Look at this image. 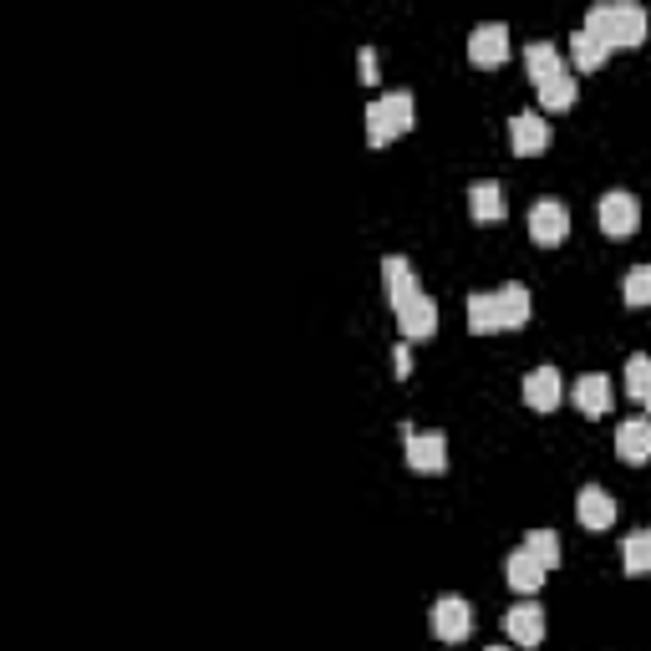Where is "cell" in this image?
Segmentation results:
<instances>
[{"mask_svg": "<svg viewBox=\"0 0 651 651\" xmlns=\"http://www.w3.org/2000/svg\"><path fill=\"white\" fill-rule=\"evenodd\" d=\"M377 72H382V62H377V52H372V46H361V52H357V77L367 82V87H377Z\"/></svg>", "mask_w": 651, "mask_h": 651, "instance_id": "27", "label": "cell"}, {"mask_svg": "<svg viewBox=\"0 0 651 651\" xmlns=\"http://www.w3.org/2000/svg\"><path fill=\"white\" fill-rule=\"evenodd\" d=\"M392 361H398V377H402V382H408V377H412V357H408V341L398 346V357H392Z\"/></svg>", "mask_w": 651, "mask_h": 651, "instance_id": "28", "label": "cell"}, {"mask_svg": "<svg viewBox=\"0 0 651 651\" xmlns=\"http://www.w3.org/2000/svg\"><path fill=\"white\" fill-rule=\"evenodd\" d=\"M571 398H575V408H581V417H606V412H611V382L600 372H585Z\"/></svg>", "mask_w": 651, "mask_h": 651, "instance_id": "18", "label": "cell"}, {"mask_svg": "<svg viewBox=\"0 0 651 651\" xmlns=\"http://www.w3.org/2000/svg\"><path fill=\"white\" fill-rule=\"evenodd\" d=\"M468 631H474V606H468L464 596L433 600V637L453 647V641H468Z\"/></svg>", "mask_w": 651, "mask_h": 651, "instance_id": "7", "label": "cell"}, {"mask_svg": "<svg viewBox=\"0 0 651 651\" xmlns=\"http://www.w3.org/2000/svg\"><path fill=\"white\" fill-rule=\"evenodd\" d=\"M606 56H611V46H606V41H596V36H590V31H585V26L571 36V62H575V67H581V72H596L600 62H606Z\"/></svg>", "mask_w": 651, "mask_h": 651, "instance_id": "21", "label": "cell"}, {"mask_svg": "<svg viewBox=\"0 0 651 651\" xmlns=\"http://www.w3.org/2000/svg\"><path fill=\"white\" fill-rule=\"evenodd\" d=\"M560 398H565V382H560L555 367H534V372L524 377V402H530V412H555Z\"/></svg>", "mask_w": 651, "mask_h": 651, "instance_id": "12", "label": "cell"}, {"mask_svg": "<svg viewBox=\"0 0 651 651\" xmlns=\"http://www.w3.org/2000/svg\"><path fill=\"white\" fill-rule=\"evenodd\" d=\"M585 31L596 41H606V46H641L647 41V11L641 6H631V0H616V6H590L585 11Z\"/></svg>", "mask_w": 651, "mask_h": 651, "instance_id": "1", "label": "cell"}, {"mask_svg": "<svg viewBox=\"0 0 651 651\" xmlns=\"http://www.w3.org/2000/svg\"><path fill=\"white\" fill-rule=\"evenodd\" d=\"M398 332H402V341H427V336L438 332V301L412 295L408 306H398Z\"/></svg>", "mask_w": 651, "mask_h": 651, "instance_id": "11", "label": "cell"}, {"mask_svg": "<svg viewBox=\"0 0 651 651\" xmlns=\"http://www.w3.org/2000/svg\"><path fill=\"white\" fill-rule=\"evenodd\" d=\"M524 72H530L534 87H545V82L565 77V56H560L555 41H534L530 52H524Z\"/></svg>", "mask_w": 651, "mask_h": 651, "instance_id": "17", "label": "cell"}, {"mask_svg": "<svg viewBox=\"0 0 651 651\" xmlns=\"http://www.w3.org/2000/svg\"><path fill=\"white\" fill-rule=\"evenodd\" d=\"M616 453L621 464H651V417H626L616 427Z\"/></svg>", "mask_w": 651, "mask_h": 651, "instance_id": "13", "label": "cell"}, {"mask_svg": "<svg viewBox=\"0 0 651 651\" xmlns=\"http://www.w3.org/2000/svg\"><path fill=\"white\" fill-rule=\"evenodd\" d=\"M647 417H651V392H647Z\"/></svg>", "mask_w": 651, "mask_h": 651, "instance_id": "29", "label": "cell"}, {"mask_svg": "<svg viewBox=\"0 0 651 651\" xmlns=\"http://www.w3.org/2000/svg\"><path fill=\"white\" fill-rule=\"evenodd\" d=\"M382 285H387V301H392V311L408 306L412 295H423V291H417V270H412L402 254H387V260H382Z\"/></svg>", "mask_w": 651, "mask_h": 651, "instance_id": "15", "label": "cell"}, {"mask_svg": "<svg viewBox=\"0 0 651 651\" xmlns=\"http://www.w3.org/2000/svg\"><path fill=\"white\" fill-rule=\"evenodd\" d=\"M468 214H474L479 225H499V219L509 214L504 184H493V178H479V184H468Z\"/></svg>", "mask_w": 651, "mask_h": 651, "instance_id": "14", "label": "cell"}, {"mask_svg": "<svg viewBox=\"0 0 651 651\" xmlns=\"http://www.w3.org/2000/svg\"><path fill=\"white\" fill-rule=\"evenodd\" d=\"M468 332L474 336H493L499 326V295H468Z\"/></svg>", "mask_w": 651, "mask_h": 651, "instance_id": "20", "label": "cell"}, {"mask_svg": "<svg viewBox=\"0 0 651 651\" xmlns=\"http://www.w3.org/2000/svg\"><path fill=\"white\" fill-rule=\"evenodd\" d=\"M524 550H530V560H534V565H540V571H555V565H560V540H555V534H550V530H530V540H524Z\"/></svg>", "mask_w": 651, "mask_h": 651, "instance_id": "25", "label": "cell"}, {"mask_svg": "<svg viewBox=\"0 0 651 651\" xmlns=\"http://www.w3.org/2000/svg\"><path fill=\"white\" fill-rule=\"evenodd\" d=\"M468 62L474 67H504L509 62V26L504 21H479L468 31Z\"/></svg>", "mask_w": 651, "mask_h": 651, "instance_id": "4", "label": "cell"}, {"mask_svg": "<svg viewBox=\"0 0 651 651\" xmlns=\"http://www.w3.org/2000/svg\"><path fill=\"white\" fill-rule=\"evenodd\" d=\"M575 519H581L590 534L611 530V524H616V499H611V489H600V484H585L581 499H575Z\"/></svg>", "mask_w": 651, "mask_h": 651, "instance_id": "10", "label": "cell"}, {"mask_svg": "<svg viewBox=\"0 0 651 651\" xmlns=\"http://www.w3.org/2000/svg\"><path fill=\"white\" fill-rule=\"evenodd\" d=\"M504 581L514 585L519 596H534V590H540V585H545V571H540V565H534V560H530V550L519 545L514 555L504 560Z\"/></svg>", "mask_w": 651, "mask_h": 651, "instance_id": "19", "label": "cell"}, {"mask_svg": "<svg viewBox=\"0 0 651 651\" xmlns=\"http://www.w3.org/2000/svg\"><path fill=\"white\" fill-rule=\"evenodd\" d=\"M647 392H651V357L637 351V357H626V398L647 402Z\"/></svg>", "mask_w": 651, "mask_h": 651, "instance_id": "26", "label": "cell"}, {"mask_svg": "<svg viewBox=\"0 0 651 651\" xmlns=\"http://www.w3.org/2000/svg\"><path fill=\"white\" fill-rule=\"evenodd\" d=\"M575 97H581V87H575L571 72L540 87V107H545V112H565V107H575Z\"/></svg>", "mask_w": 651, "mask_h": 651, "instance_id": "23", "label": "cell"}, {"mask_svg": "<svg viewBox=\"0 0 651 651\" xmlns=\"http://www.w3.org/2000/svg\"><path fill=\"white\" fill-rule=\"evenodd\" d=\"M647 534H651V530H647Z\"/></svg>", "mask_w": 651, "mask_h": 651, "instance_id": "31", "label": "cell"}, {"mask_svg": "<svg viewBox=\"0 0 651 651\" xmlns=\"http://www.w3.org/2000/svg\"><path fill=\"white\" fill-rule=\"evenodd\" d=\"M637 225H641L637 194H626V188H611V194H600V229H606L611 240H626V235H637Z\"/></svg>", "mask_w": 651, "mask_h": 651, "instance_id": "5", "label": "cell"}, {"mask_svg": "<svg viewBox=\"0 0 651 651\" xmlns=\"http://www.w3.org/2000/svg\"><path fill=\"white\" fill-rule=\"evenodd\" d=\"M621 565H626V575H651V534L647 530H637V534H626L621 540Z\"/></svg>", "mask_w": 651, "mask_h": 651, "instance_id": "22", "label": "cell"}, {"mask_svg": "<svg viewBox=\"0 0 651 651\" xmlns=\"http://www.w3.org/2000/svg\"><path fill=\"white\" fill-rule=\"evenodd\" d=\"M493 295H499V326H504V332H519V326H530V311H534L530 285L509 280V285H499Z\"/></svg>", "mask_w": 651, "mask_h": 651, "instance_id": "16", "label": "cell"}, {"mask_svg": "<svg viewBox=\"0 0 651 651\" xmlns=\"http://www.w3.org/2000/svg\"><path fill=\"white\" fill-rule=\"evenodd\" d=\"M621 301H626V306H631V311L651 306V265L626 270V280H621Z\"/></svg>", "mask_w": 651, "mask_h": 651, "instance_id": "24", "label": "cell"}, {"mask_svg": "<svg viewBox=\"0 0 651 651\" xmlns=\"http://www.w3.org/2000/svg\"><path fill=\"white\" fill-rule=\"evenodd\" d=\"M489 651H509V647H489Z\"/></svg>", "mask_w": 651, "mask_h": 651, "instance_id": "30", "label": "cell"}, {"mask_svg": "<svg viewBox=\"0 0 651 651\" xmlns=\"http://www.w3.org/2000/svg\"><path fill=\"white\" fill-rule=\"evenodd\" d=\"M571 235V209L560 199H534V209H530V240L534 245H545V250H555L560 240Z\"/></svg>", "mask_w": 651, "mask_h": 651, "instance_id": "6", "label": "cell"}, {"mask_svg": "<svg viewBox=\"0 0 651 651\" xmlns=\"http://www.w3.org/2000/svg\"><path fill=\"white\" fill-rule=\"evenodd\" d=\"M402 458H408L412 474H443V468H448V438H443V433L402 427Z\"/></svg>", "mask_w": 651, "mask_h": 651, "instance_id": "3", "label": "cell"}, {"mask_svg": "<svg viewBox=\"0 0 651 651\" xmlns=\"http://www.w3.org/2000/svg\"><path fill=\"white\" fill-rule=\"evenodd\" d=\"M504 631H509V641H514V647L534 651L540 641H545V611H540L534 600H519V606H509Z\"/></svg>", "mask_w": 651, "mask_h": 651, "instance_id": "9", "label": "cell"}, {"mask_svg": "<svg viewBox=\"0 0 651 651\" xmlns=\"http://www.w3.org/2000/svg\"><path fill=\"white\" fill-rule=\"evenodd\" d=\"M412 122H417V102L412 93H387L367 107V143L372 148H387L392 138L412 133Z\"/></svg>", "mask_w": 651, "mask_h": 651, "instance_id": "2", "label": "cell"}, {"mask_svg": "<svg viewBox=\"0 0 651 651\" xmlns=\"http://www.w3.org/2000/svg\"><path fill=\"white\" fill-rule=\"evenodd\" d=\"M509 148H514L519 159H534V153H545V148H550V122H545V112H514V118H509Z\"/></svg>", "mask_w": 651, "mask_h": 651, "instance_id": "8", "label": "cell"}]
</instances>
